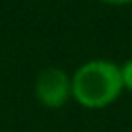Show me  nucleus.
I'll list each match as a JSON object with an SVG mask.
<instances>
[{
	"instance_id": "f257e3e1",
	"label": "nucleus",
	"mask_w": 132,
	"mask_h": 132,
	"mask_svg": "<svg viewBox=\"0 0 132 132\" xmlns=\"http://www.w3.org/2000/svg\"><path fill=\"white\" fill-rule=\"evenodd\" d=\"M124 91L120 66L111 60L95 58L80 64L72 74V99L87 109L109 107Z\"/></svg>"
},
{
	"instance_id": "f03ea898",
	"label": "nucleus",
	"mask_w": 132,
	"mask_h": 132,
	"mask_svg": "<svg viewBox=\"0 0 132 132\" xmlns=\"http://www.w3.org/2000/svg\"><path fill=\"white\" fill-rule=\"evenodd\" d=\"M33 93L37 101L47 109H60L72 97V76H68L58 66H47L39 70Z\"/></svg>"
},
{
	"instance_id": "7ed1b4c3",
	"label": "nucleus",
	"mask_w": 132,
	"mask_h": 132,
	"mask_svg": "<svg viewBox=\"0 0 132 132\" xmlns=\"http://www.w3.org/2000/svg\"><path fill=\"white\" fill-rule=\"evenodd\" d=\"M120 74H122L124 91H130V93H132V58L126 60V62L120 66Z\"/></svg>"
},
{
	"instance_id": "20e7f679",
	"label": "nucleus",
	"mask_w": 132,
	"mask_h": 132,
	"mask_svg": "<svg viewBox=\"0 0 132 132\" xmlns=\"http://www.w3.org/2000/svg\"><path fill=\"white\" fill-rule=\"evenodd\" d=\"M103 4H111V6H126V4H132V0H99Z\"/></svg>"
}]
</instances>
